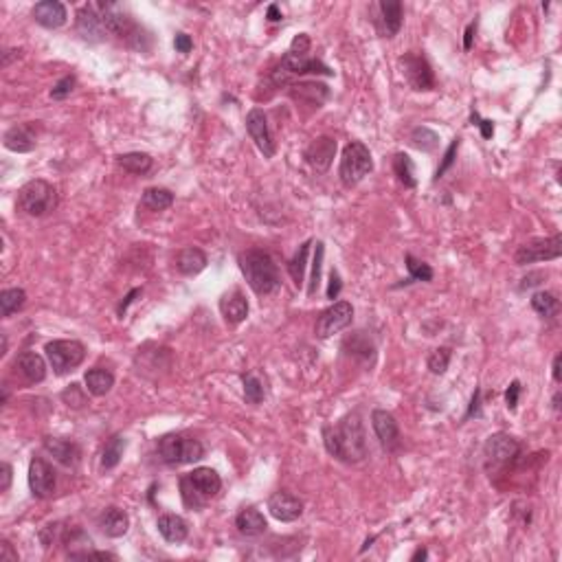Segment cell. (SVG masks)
<instances>
[{
    "label": "cell",
    "mask_w": 562,
    "mask_h": 562,
    "mask_svg": "<svg viewBox=\"0 0 562 562\" xmlns=\"http://www.w3.org/2000/svg\"><path fill=\"white\" fill-rule=\"evenodd\" d=\"M325 451L343 463H358L367 457V435L358 413L345 415L336 426L323 429Z\"/></svg>",
    "instance_id": "1"
},
{
    "label": "cell",
    "mask_w": 562,
    "mask_h": 562,
    "mask_svg": "<svg viewBox=\"0 0 562 562\" xmlns=\"http://www.w3.org/2000/svg\"><path fill=\"white\" fill-rule=\"evenodd\" d=\"M240 271L246 277V283L251 286V290L259 297H268L273 292L279 290L281 277H279V268L275 259L268 255L266 251H246L240 255Z\"/></svg>",
    "instance_id": "2"
},
{
    "label": "cell",
    "mask_w": 562,
    "mask_h": 562,
    "mask_svg": "<svg viewBox=\"0 0 562 562\" xmlns=\"http://www.w3.org/2000/svg\"><path fill=\"white\" fill-rule=\"evenodd\" d=\"M220 490L222 479L213 468H193L181 477V497L189 510H200L207 501L218 497Z\"/></svg>",
    "instance_id": "3"
},
{
    "label": "cell",
    "mask_w": 562,
    "mask_h": 562,
    "mask_svg": "<svg viewBox=\"0 0 562 562\" xmlns=\"http://www.w3.org/2000/svg\"><path fill=\"white\" fill-rule=\"evenodd\" d=\"M18 207L31 218H44L57 207V189L47 181H29L18 191Z\"/></svg>",
    "instance_id": "4"
},
{
    "label": "cell",
    "mask_w": 562,
    "mask_h": 562,
    "mask_svg": "<svg viewBox=\"0 0 562 562\" xmlns=\"http://www.w3.org/2000/svg\"><path fill=\"white\" fill-rule=\"evenodd\" d=\"M159 455L167 466H185L205 457V448L196 437L185 433H169L159 439Z\"/></svg>",
    "instance_id": "5"
},
{
    "label": "cell",
    "mask_w": 562,
    "mask_h": 562,
    "mask_svg": "<svg viewBox=\"0 0 562 562\" xmlns=\"http://www.w3.org/2000/svg\"><path fill=\"white\" fill-rule=\"evenodd\" d=\"M371 169H373V159H371L369 147L361 141L347 143L341 156V167H339L341 183L345 187H356Z\"/></svg>",
    "instance_id": "6"
},
{
    "label": "cell",
    "mask_w": 562,
    "mask_h": 562,
    "mask_svg": "<svg viewBox=\"0 0 562 562\" xmlns=\"http://www.w3.org/2000/svg\"><path fill=\"white\" fill-rule=\"evenodd\" d=\"M562 255V237L556 233L551 237H534L521 244L514 253L516 266H527L538 262H551Z\"/></svg>",
    "instance_id": "7"
},
{
    "label": "cell",
    "mask_w": 562,
    "mask_h": 562,
    "mask_svg": "<svg viewBox=\"0 0 562 562\" xmlns=\"http://www.w3.org/2000/svg\"><path fill=\"white\" fill-rule=\"evenodd\" d=\"M44 352H47L49 365L57 376L77 369L86 358V347L79 341H51L47 343Z\"/></svg>",
    "instance_id": "8"
},
{
    "label": "cell",
    "mask_w": 562,
    "mask_h": 562,
    "mask_svg": "<svg viewBox=\"0 0 562 562\" xmlns=\"http://www.w3.org/2000/svg\"><path fill=\"white\" fill-rule=\"evenodd\" d=\"M398 64H400V69H402L404 79L409 82V86L413 88V91L426 93V91H433V88H435L433 69H431L429 60H426L424 55H420L415 51H409V53H404L398 60Z\"/></svg>",
    "instance_id": "9"
},
{
    "label": "cell",
    "mask_w": 562,
    "mask_h": 562,
    "mask_svg": "<svg viewBox=\"0 0 562 562\" xmlns=\"http://www.w3.org/2000/svg\"><path fill=\"white\" fill-rule=\"evenodd\" d=\"M519 455H521V444L516 442V437H512L507 433H494L483 444L485 463L492 466V468L507 466V463L516 461V457H519Z\"/></svg>",
    "instance_id": "10"
},
{
    "label": "cell",
    "mask_w": 562,
    "mask_h": 562,
    "mask_svg": "<svg viewBox=\"0 0 562 562\" xmlns=\"http://www.w3.org/2000/svg\"><path fill=\"white\" fill-rule=\"evenodd\" d=\"M352 319H354L352 303L349 301H336L334 305H330L327 310L321 312V317L317 319V325H314V332H317L319 339H330V336L347 330L352 325Z\"/></svg>",
    "instance_id": "11"
},
{
    "label": "cell",
    "mask_w": 562,
    "mask_h": 562,
    "mask_svg": "<svg viewBox=\"0 0 562 562\" xmlns=\"http://www.w3.org/2000/svg\"><path fill=\"white\" fill-rule=\"evenodd\" d=\"M246 130H249L253 143L257 145V150L264 154V159H273L275 156V141L271 128H268V119L264 115V110L253 108L249 115H246Z\"/></svg>",
    "instance_id": "12"
},
{
    "label": "cell",
    "mask_w": 562,
    "mask_h": 562,
    "mask_svg": "<svg viewBox=\"0 0 562 562\" xmlns=\"http://www.w3.org/2000/svg\"><path fill=\"white\" fill-rule=\"evenodd\" d=\"M29 488L35 499H51L55 492V470L40 457H33L29 463Z\"/></svg>",
    "instance_id": "13"
},
{
    "label": "cell",
    "mask_w": 562,
    "mask_h": 562,
    "mask_svg": "<svg viewBox=\"0 0 562 562\" xmlns=\"http://www.w3.org/2000/svg\"><path fill=\"white\" fill-rule=\"evenodd\" d=\"M279 71H281V77L283 75H325V77L334 75V71L330 69V66H325L321 60H314L308 55H297V53H290V51L281 57Z\"/></svg>",
    "instance_id": "14"
},
{
    "label": "cell",
    "mask_w": 562,
    "mask_h": 562,
    "mask_svg": "<svg viewBox=\"0 0 562 562\" xmlns=\"http://www.w3.org/2000/svg\"><path fill=\"white\" fill-rule=\"evenodd\" d=\"M77 33L86 42H103L106 40V27L101 22V13L97 9V3L84 5L77 9V20H75Z\"/></svg>",
    "instance_id": "15"
},
{
    "label": "cell",
    "mask_w": 562,
    "mask_h": 562,
    "mask_svg": "<svg viewBox=\"0 0 562 562\" xmlns=\"http://www.w3.org/2000/svg\"><path fill=\"white\" fill-rule=\"evenodd\" d=\"M268 512L273 514V519L281 523H292L301 519L303 514V501L290 492H275L271 499H268Z\"/></svg>",
    "instance_id": "16"
},
{
    "label": "cell",
    "mask_w": 562,
    "mask_h": 562,
    "mask_svg": "<svg viewBox=\"0 0 562 562\" xmlns=\"http://www.w3.org/2000/svg\"><path fill=\"white\" fill-rule=\"evenodd\" d=\"M371 426H373V433L380 446L385 448V451H395L400 444V429H398L395 417L385 409H376L371 413Z\"/></svg>",
    "instance_id": "17"
},
{
    "label": "cell",
    "mask_w": 562,
    "mask_h": 562,
    "mask_svg": "<svg viewBox=\"0 0 562 562\" xmlns=\"http://www.w3.org/2000/svg\"><path fill=\"white\" fill-rule=\"evenodd\" d=\"M380 18L376 20V27L382 38H395L402 29V20H404V9L402 3L398 0H382L378 5Z\"/></svg>",
    "instance_id": "18"
},
{
    "label": "cell",
    "mask_w": 562,
    "mask_h": 562,
    "mask_svg": "<svg viewBox=\"0 0 562 562\" xmlns=\"http://www.w3.org/2000/svg\"><path fill=\"white\" fill-rule=\"evenodd\" d=\"M33 20L44 29H60L69 20V11L60 3V0H42L31 11Z\"/></svg>",
    "instance_id": "19"
},
{
    "label": "cell",
    "mask_w": 562,
    "mask_h": 562,
    "mask_svg": "<svg viewBox=\"0 0 562 562\" xmlns=\"http://www.w3.org/2000/svg\"><path fill=\"white\" fill-rule=\"evenodd\" d=\"M336 154V141L332 137H317L308 147H305V161L317 169V172H327Z\"/></svg>",
    "instance_id": "20"
},
{
    "label": "cell",
    "mask_w": 562,
    "mask_h": 562,
    "mask_svg": "<svg viewBox=\"0 0 562 562\" xmlns=\"http://www.w3.org/2000/svg\"><path fill=\"white\" fill-rule=\"evenodd\" d=\"M44 451H47L55 461H60L66 468H75L82 459V451L75 442L60 439V437H44L42 439Z\"/></svg>",
    "instance_id": "21"
},
{
    "label": "cell",
    "mask_w": 562,
    "mask_h": 562,
    "mask_svg": "<svg viewBox=\"0 0 562 562\" xmlns=\"http://www.w3.org/2000/svg\"><path fill=\"white\" fill-rule=\"evenodd\" d=\"M220 312L229 325H240L249 317V299L242 295V290L235 288L220 299Z\"/></svg>",
    "instance_id": "22"
},
{
    "label": "cell",
    "mask_w": 562,
    "mask_h": 562,
    "mask_svg": "<svg viewBox=\"0 0 562 562\" xmlns=\"http://www.w3.org/2000/svg\"><path fill=\"white\" fill-rule=\"evenodd\" d=\"M16 369L20 371V376L25 378L31 385H38L44 378H47V363L44 358L35 352H22L16 358Z\"/></svg>",
    "instance_id": "23"
},
{
    "label": "cell",
    "mask_w": 562,
    "mask_h": 562,
    "mask_svg": "<svg viewBox=\"0 0 562 562\" xmlns=\"http://www.w3.org/2000/svg\"><path fill=\"white\" fill-rule=\"evenodd\" d=\"M5 147L11 150V152H18V154H25V152H31L35 147V132H33V125L31 123H18L13 128H9L5 132Z\"/></svg>",
    "instance_id": "24"
},
{
    "label": "cell",
    "mask_w": 562,
    "mask_h": 562,
    "mask_svg": "<svg viewBox=\"0 0 562 562\" xmlns=\"http://www.w3.org/2000/svg\"><path fill=\"white\" fill-rule=\"evenodd\" d=\"M99 527L108 538H121L130 527V516L121 507L110 505L99 516Z\"/></svg>",
    "instance_id": "25"
},
{
    "label": "cell",
    "mask_w": 562,
    "mask_h": 562,
    "mask_svg": "<svg viewBox=\"0 0 562 562\" xmlns=\"http://www.w3.org/2000/svg\"><path fill=\"white\" fill-rule=\"evenodd\" d=\"M235 527L242 536L246 538H255L262 536L266 532V519L264 514L255 507H244L237 516H235Z\"/></svg>",
    "instance_id": "26"
},
{
    "label": "cell",
    "mask_w": 562,
    "mask_h": 562,
    "mask_svg": "<svg viewBox=\"0 0 562 562\" xmlns=\"http://www.w3.org/2000/svg\"><path fill=\"white\" fill-rule=\"evenodd\" d=\"M176 268H178V273H183L187 277H193V275L202 273L207 268V255L202 253L200 249H196V246H187V249H183L181 253H178Z\"/></svg>",
    "instance_id": "27"
},
{
    "label": "cell",
    "mask_w": 562,
    "mask_h": 562,
    "mask_svg": "<svg viewBox=\"0 0 562 562\" xmlns=\"http://www.w3.org/2000/svg\"><path fill=\"white\" fill-rule=\"evenodd\" d=\"M156 527H159L161 536L165 538L167 543H183L187 541V536H189V527L187 523L181 519V516H176V514H163L159 523H156Z\"/></svg>",
    "instance_id": "28"
},
{
    "label": "cell",
    "mask_w": 562,
    "mask_h": 562,
    "mask_svg": "<svg viewBox=\"0 0 562 562\" xmlns=\"http://www.w3.org/2000/svg\"><path fill=\"white\" fill-rule=\"evenodd\" d=\"M84 382H86L88 393L95 395V398H101V395L110 393V389L115 387V373L108 371V369H101V367H95V369L86 371Z\"/></svg>",
    "instance_id": "29"
},
{
    "label": "cell",
    "mask_w": 562,
    "mask_h": 562,
    "mask_svg": "<svg viewBox=\"0 0 562 562\" xmlns=\"http://www.w3.org/2000/svg\"><path fill=\"white\" fill-rule=\"evenodd\" d=\"M117 165L123 172L143 176V174H147L152 169V156L145 154V152H128V154L117 156Z\"/></svg>",
    "instance_id": "30"
},
{
    "label": "cell",
    "mask_w": 562,
    "mask_h": 562,
    "mask_svg": "<svg viewBox=\"0 0 562 562\" xmlns=\"http://www.w3.org/2000/svg\"><path fill=\"white\" fill-rule=\"evenodd\" d=\"M174 205V193L163 187H150L143 191L141 207L147 211H165Z\"/></svg>",
    "instance_id": "31"
},
{
    "label": "cell",
    "mask_w": 562,
    "mask_h": 562,
    "mask_svg": "<svg viewBox=\"0 0 562 562\" xmlns=\"http://www.w3.org/2000/svg\"><path fill=\"white\" fill-rule=\"evenodd\" d=\"M27 303V292L22 288H7L0 292V317L9 319L13 312H18Z\"/></svg>",
    "instance_id": "32"
},
{
    "label": "cell",
    "mask_w": 562,
    "mask_h": 562,
    "mask_svg": "<svg viewBox=\"0 0 562 562\" xmlns=\"http://www.w3.org/2000/svg\"><path fill=\"white\" fill-rule=\"evenodd\" d=\"M393 172L398 176V181L404 185V187H409L413 189L417 185V178H415V165L411 161V156L409 154H404V152H398L393 156Z\"/></svg>",
    "instance_id": "33"
},
{
    "label": "cell",
    "mask_w": 562,
    "mask_h": 562,
    "mask_svg": "<svg viewBox=\"0 0 562 562\" xmlns=\"http://www.w3.org/2000/svg\"><path fill=\"white\" fill-rule=\"evenodd\" d=\"M123 451H125V437L123 435H112L108 439V444L103 446V451H101V468L103 470L117 468L121 457H123Z\"/></svg>",
    "instance_id": "34"
},
{
    "label": "cell",
    "mask_w": 562,
    "mask_h": 562,
    "mask_svg": "<svg viewBox=\"0 0 562 562\" xmlns=\"http://www.w3.org/2000/svg\"><path fill=\"white\" fill-rule=\"evenodd\" d=\"M532 308L541 314L543 319H553L558 314V310H560V301L556 299V295H551V292L538 290L536 295L532 297Z\"/></svg>",
    "instance_id": "35"
},
{
    "label": "cell",
    "mask_w": 562,
    "mask_h": 562,
    "mask_svg": "<svg viewBox=\"0 0 562 562\" xmlns=\"http://www.w3.org/2000/svg\"><path fill=\"white\" fill-rule=\"evenodd\" d=\"M310 246H312V240L303 242V244L299 246L297 255L292 257V259H290V264H288V273H290V277H292V279H295V283H297L299 288L303 286V277H305V262H308Z\"/></svg>",
    "instance_id": "36"
},
{
    "label": "cell",
    "mask_w": 562,
    "mask_h": 562,
    "mask_svg": "<svg viewBox=\"0 0 562 562\" xmlns=\"http://www.w3.org/2000/svg\"><path fill=\"white\" fill-rule=\"evenodd\" d=\"M290 88H292V95H295L297 99L310 97V101L317 103V106H321L327 99V95H330L327 86H323V84H295Z\"/></svg>",
    "instance_id": "37"
},
{
    "label": "cell",
    "mask_w": 562,
    "mask_h": 562,
    "mask_svg": "<svg viewBox=\"0 0 562 562\" xmlns=\"http://www.w3.org/2000/svg\"><path fill=\"white\" fill-rule=\"evenodd\" d=\"M361 339H363V332H356L354 336H349V339H345L343 343V349L347 354H354V356H365V361H373V343L365 336V341L361 345Z\"/></svg>",
    "instance_id": "38"
},
{
    "label": "cell",
    "mask_w": 562,
    "mask_h": 562,
    "mask_svg": "<svg viewBox=\"0 0 562 562\" xmlns=\"http://www.w3.org/2000/svg\"><path fill=\"white\" fill-rule=\"evenodd\" d=\"M411 143L422 150V152H433L437 145H439V137L431 130V128H424V125H417L413 128L411 132Z\"/></svg>",
    "instance_id": "39"
},
{
    "label": "cell",
    "mask_w": 562,
    "mask_h": 562,
    "mask_svg": "<svg viewBox=\"0 0 562 562\" xmlns=\"http://www.w3.org/2000/svg\"><path fill=\"white\" fill-rule=\"evenodd\" d=\"M448 365H451V347H437L431 352L429 361H426V367L431 369V373L442 376L446 373Z\"/></svg>",
    "instance_id": "40"
},
{
    "label": "cell",
    "mask_w": 562,
    "mask_h": 562,
    "mask_svg": "<svg viewBox=\"0 0 562 562\" xmlns=\"http://www.w3.org/2000/svg\"><path fill=\"white\" fill-rule=\"evenodd\" d=\"M244 382V398L249 404H259L264 400V385L255 373H246L242 378Z\"/></svg>",
    "instance_id": "41"
},
{
    "label": "cell",
    "mask_w": 562,
    "mask_h": 562,
    "mask_svg": "<svg viewBox=\"0 0 562 562\" xmlns=\"http://www.w3.org/2000/svg\"><path fill=\"white\" fill-rule=\"evenodd\" d=\"M407 259V268H409V279L411 281H431L433 279V268L429 264H424L420 259H415L411 253L404 257Z\"/></svg>",
    "instance_id": "42"
},
{
    "label": "cell",
    "mask_w": 562,
    "mask_h": 562,
    "mask_svg": "<svg viewBox=\"0 0 562 562\" xmlns=\"http://www.w3.org/2000/svg\"><path fill=\"white\" fill-rule=\"evenodd\" d=\"M323 255H325L323 242H317V253H314V262H312V279H310V288H308V295H310V297L317 295V290H319V286H321Z\"/></svg>",
    "instance_id": "43"
},
{
    "label": "cell",
    "mask_w": 562,
    "mask_h": 562,
    "mask_svg": "<svg viewBox=\"0 0 562 562\" xmlns=\"http://www.w3.org/2000/svg\"><path fill=\"white\" fill-rule=\"evenodd\" d=\"M62 400H64V404H69L71 409H82L86 404V393L77 382H73V385H69L62 391Z\"/></svg>",
    "instance_id": "44"
},
{
    "label": "cell",
    "mask_w": 562,
    "mask_h": 562,
    "mask_svg": "<svg viewBox=\"0 0 562 562\" xmlns=\"http://www.w3.org/2000/svg\"><path fill=\"white\" fill-rule=\"evenodd\" d=\"M75 77L73 75H66V77H62L53 88H51V97L55 99V101H62V99H66L69 97L73 91H75Z\"/></svg>",
    "instance_id": "45"
},
{
    "label": "cell",
    "mask_w": 562,
    "mask_h": 562,
    "mask_svg": "<svg viewBox=\"0 0 562 562\" xmlns=\"http://www.w3.org/2000/svg\"><path fill=\"white\" fill-rule=\"evenodd\" d=\"M457 150H459V139H453V143L448 145V150L444 152V159H442V163H439V167L435 172V181H437V178H442L448 169L453 167V163L457 159Z\"/></svg>",
    "instance_id": "46"
},
{
    "label": "cell",
    "mask_w": 562,
    "mask_h": 562,
    "mask_svg": "<svg viewBox=\"0 0 562 562\" xmlns=\"http://www.w3.org/2000/svg\"><path fill=\"white\" fill-rule=\"evenodd\" d=\"M62 523H49V525H44L42 529H40V541H42V545L44 547H51V545H55L60 538H62Z\"/></svg>",
    "instance_id": "47"
},
{
    "label": "cell",
    "mask_w": 562,
    "mask_h": 562,
    "mask_svg": "<svg viewBox=\"0 0 562 562\" xmlns=\"http://www.w3.org/2000/svg\"><path fill=\"white\" fill-rule=\"evenodd\" d=\"M519 395H521V382L514 380L512 385L507 387V391H505V404H507L510 411H514L516 407H519Z\"/></svg>",
    "instance_id": "48"
},
{
    "label": "cell",
    "mask_w": 562,
    "mask_h": 562,
    "mask_svg": "<svg viewBox=\"0 0 562 562\" xmlns=\"http://www.w3.org/2000/svg\"><path fill=\"white\" fill-rule=\"evenodd\" d=\"M310 35L308 33H299L295 35V40H292L290 44V53H297V55H305L310 51Z\"/></svg>",
    "instance_id": "49"
},
{
    "label": "cell",
    "mask_w": 562,
    "mask_h": 562,
    "mask_svg": "<svg viewBox=\"0 0 562 562\" xmlns=\"http://www.w3.org/2000/svg\"><path fill=\"white\" fill-rule=\"evenodd\" d=\"M174 47H176V51L178 53H189L191 49H193V40L187 35V33H178L176 38H174Z\"/></svg>",
    "instance_id": "50"
},
{
    "label": "cell",
    "mask_w": 562,
    "mask_h": 562,
    "mask_svg": "<svg viewBox=\"0 0 562 562\" xmlns=\"http://www.w3.org/2000/svg\"><path fill=\"white\" fill-rule=\"evenodd\" d=\"M341 288H343V283H341V275L336 273V271H332V273H330V286H327V299L334 301L336 297H339Z\"/></svg>",
    "instance_id": "51"
},
{
    "label": "cell",
    "mask_w": 562,
    "mask_h": 562,
    "mask_svg": "<svg viewBox=\"0 0 562 562\" xmlns=\"http://www.w3.org/2000/svg\"><path fill=\"white\" fill-rule=\"evenodd\" d=\"M0 562H18V551L9 541H0Z\"/></svg>",
    "instance_id": "52"
},
{
    "label": "cell",
    "mask_w": 562,
    "mask_h": 562,
    "mask_svg": "<svg viewBox=\"0 0 562 562\" xmlns=\"http://www.w3.org/2000/svg\"><path fill=\"white\" fill-rule=\"evenodd\" d=\"M11 475H13V470H11V466L5 461L3 466H0V492H7L9 488H11Z\"/></svg>",
    "instance_id": "53"
},
{
    "label": "cell",
    "mask_w": 562,
    "mask_h": 562,
    "mask_svg": "<svg viewBox=\"0 0 562 562\" xmlns=\"http://www.w3.org/2000/svg\"><path fill=\"white\" fill-rule=\"evenodd\" d=\"M472 123L481 128V137H483V139H490V137H492V132H494V125H492V121H488V119H483V121H481V119H479V115L475 112V115H472Z\"/></svg>",
    "instance_id": "54"
},
{
    "label": "cell",
    "mask_w": 562,
    "mask_h": 562,
    "mask_svg": "<svg viewBox=\"0 0 562 562\" xmlns=\"http://www.w3.org/2000/svg\"><path fill=\"white\" fill-rule=\"evenodd\" d=\"M139 295H141V288H134V290H130V292H128V295H125V299L121 301V305L117 308V314H119V317H123V314H125V310H128V305H130V303L134 301V297H139Z\"/></svg>",
    "instance_id": "55"
},
{
    "label": "cell",
    "mask_w": 562,
    "mask_h": 562,
    "mask_svg": "<svg viewBox=\"0 0 562 562\" xmlns=\"http://www.w3.org/2000/svg\"><path fill=\"white\" fill-rule=\"evenodd\" d=\"M479 407H481V391L477 389L475 395H472V402H470V409H468V415L466 417H472L479 413Z\"/></svg>",
    "instance_id": "56"
},
{
    "label": "cell",
    "mask_w": 562,
    "mask_h": 562,
    "mask_svg": "<svg viewBox=\"0 0 562 562\" xmlns=\"http://www.w3.org/2000/svg\"><path fill=\"white\" fill-rule=\"evenodd\" d=\"M475 31H477V25H475V22H470L468 29H466V33H463V49H466V51L472 47V38H475Z\"/></svg>",
    "instance_id": "57"
},
{
    "label": "cell",
    "mask_w": 562,
    "mask_h": 562,
    "mask_svg": "<svg viewBox=\"0 0 562 562\" xmlns=\"http://www.w3.org/2000/svg\"><path fill=\"white\" fill-rule=\"evenodd\" d=\"M545 275H541V273H536V275H529V277H525L523 279V283H521V290H525V288H532V286H538L541 281H536V279H543Z\"/></svg>",
    "instance_id": "58"
},
{
    "label": "cell",
    "mask_w": 562,
    "mask_h": 562,
    "mask_svg": "<svg viewBox=\"0 0 562 562\" xmlns=\"http://www.w3.org/2000/svg\"><path fill=\"white\" fill-rule=\"evenodd\" d=\"M560 363H562V356L558 354V356L553 358V367H551V369H553V380H556V382L562 380V376H560Z\"/></svg>",
    "instance_id": "59"
},
{
    "label": "cell",
    "mask_w": 562,
    "mask_h": 562,
    "mask_svg": "<svg viewBox=\"0 0 562 562\" xmlns=\"http://www.w3.org/2000/svg\"><path fill=\"white\" fill-rule=\"evenodd\" d=\"M268 20H271V22H279L281 20V13H279V7L277 5L268 7Z\"/></svg>",
    "instance_id": "60"
},
{
    "label": "cell",
    "mask_w": 562,
    "mask_h": 562,
    "mask_svg": "<svg viewBox=\"0 0 562 562\" xmlns=\"http://www.w3.org/2000/svg\"><path fill=\"white\" fill-rule=\"evenodd\" d=\"M13 57H18V49L5 51V53H3V66H9V62H11Z\"/></svg>",
    "instance_id": "61"
},
{
    "label": "cell",
    "mask_w": 562,
    "mask_h": 562,
    "mask_svg": "<svg viewBox=\"0 0 562 562\" xmlns=\"http://www.w3.org/2000/svg\"><path fill=\"white\" fill-rule=\"evenodd\" d=\"M426 558H429V551H426L424 547H420V549H417V551L411 556V560H413V562H417V560H426Z\"/></svg>",
    "instance_id": "62"
},
{
    "label": "cell",
    "mask_w": 562,
    "mask_h": 562,
    "mask_svg": "<svg viewBox=\"0 0 562 562\" xmlns=\"http://www.w3.org/2000/svg\"><path fill=\"white\" fill-rule=\"evenodd\" d=\"M7 347H9V343H7V336L3 334V352H0V354L5 356V354H7Z\"/></svg>",
    "instance_id": "63"
},
{
    "label": "cell",
    "mask_w": 562,
    "mask_h": 562,
    "mask_svg": "<svg viewBox=\"0 0 562 562\" xmlns=\"http://www.w3.org/2000/svg\"><path fill=\"white\" fill-rule=\"evenodd\" d=\"M553 409H556V411L560 409V393H556V395H553Z\"/></svg>",
    "instance_id": "64"
}]
</instances>
